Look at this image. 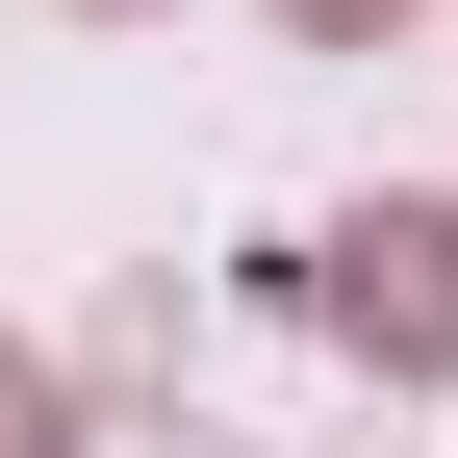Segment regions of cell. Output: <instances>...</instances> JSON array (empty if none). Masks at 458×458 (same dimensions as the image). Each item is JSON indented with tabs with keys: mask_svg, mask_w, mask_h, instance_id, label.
<instances>
[{
	"mask_svg": "<svg viewBox=\"0 0 458 458\" xmlns=\"http://www.w3.org/2000/svg\"><path fill=\"white\" fill-rule=\"evenodd\" d=\"M102 26H153V0H102Z\"/></svg>",
	"mask_w": 458,
	"mask_h": 458,
	"instance_id": "4",
	"label": "cell"
},
{
	"mask_svg": "<svg viewBox=\"0 0 458 458\" xmlns=\"http://www.w3.org/2000/svg\"><path fill=\"white\" fill-rule=\"evenodd\" d=\"M280 26H306V51H382V26H408V0H280Z\"/></svg>",
	"mask_w": 458,
	"mask_h": 458,
	"instance_id": "3",
	"label": "cell"
},
{
	"mask_svg": "<svg viewBox=\"0 0 458 458\" xmlns=\"http://www.w3.org/2000/svg\"><path fill=\"white\" fill-rule=\"evenodd\" d=\"M306 331H331V357H382V382H458V204L306 229Z\"/></svg>",
	"mask_w": 458,
	"mask_h": 458,
	"instance_id": "1",
	"label": "cell"
},
{
	"mask_svg": "<svg viewBox=\"0 0 458 458\" xmlns=\"http://www.w3.org/2000/svg\"><path fill=\"white\" fill-rule=\"evenodd\" d=\"M0 458H77V408H51V357L0 331Z\"/></svg>",
	"mask_w": 458,
	"mask_h": 458,
	"instance_id": "2",
	"label": "cell"
}]
</instances>
